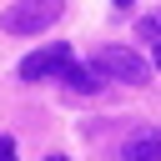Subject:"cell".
Returning <instances> with one entry per match:
<instances>
[{"label": "cell", "instance_id": "obj_1", "mask_svg": "<svg viewBox=\"0 0 161 161\" xmlns=\"http://www.w3.org/2000/svg\"><path fill=\"white\" fill-rule=\"evenodd\" d=\"M91 70L101 80H126V86H141L151 75V65L141 60V50H131V45H101L91 55Z\"/></svg>", "mask_w": 161, "mask_h": 161}, {"label": "cell", "instance_id": "obj_2", "mask_svg": "<svg viewBox=\"0 0 161 161\" xmlns=\"http://www.w3.org/2000/svg\"><path fill=\"white\" fill-rule=\"evenodd\" d=\"M60 10H65V0H15L0 15V30H10V35H40V30H50L60 20Z\"/></svg>", "mask_w": 161, "mask_h": 161}, {"label": "cell", "instance_id": "obj_3", "mask_svg": "<svg viewBox=\"0 0 161 161\" xmlns=\"http://www.w3.org/2000/svg\"><path fill=\"white\" fill-rule=\"evenodd\" d=\"M65 65H70V45H65V40H55V45H45V50L25 55L15 75H20V80H40V75H60Z\"/></svg>", "mask_w": 161, "mask_h": 161}, {"label": "cell", "instance_id": "obj_4", "mask_svg": "<svg viewBox=\"0 0 161 161\" xmlns=\"http://www.w3.org/2000/svg\"><path fill=\"white\" fill-rule=\"evenodd\" d=\"M121 161H161V126H141L126 136Z\"/></svg>", "mask_w": 161, "mask_h": 161}, {"label": "cell", "instance_id": "obj_5", "mask_svg": "<svg viewBox=\"0 0 161 161\" xmlns=\"http://www.w3.org/2000/svg\"><path fill=\"white\" fill-rule=\"evenodd\" d=\"M55 80H65V86H70V91H80V96H91V91L101 86V75H96L91 65H75V60H70V65H65Z\"/></svg>", "mask_w": 161, "mask_h": 161}, {"label": "cell", "instance_id": "obj_6", "mask_svg": "<svg viewBox=\"0 0 161 161\" xmlns=\"http://www.w3.org/2000/svg\"><path fill=\"white\" fill-rule=\"evenodd\" d=\"M141 40H156L161 45V10H151V15H141V30H136Z\"/></svg>", "mask_w": 161, "mask_h": 161}, {"label": "cell", "instance_id": "obj_7", "mask_svg": "<svg viewBox=\"0 0 161 161\" xmlns=\"http://www.w3.org/2000/svg\"><path fill=\"white\" fill-rule=\"evenodd\" d=\"M0 161H20V156H15V141H10V136H0Z\"/></svg>", "mask_w": 161, "mask_h": 161}, {"label": "cell", "instance_id": "obj_8", "mask_svg": "<svg viewBox=\"0 0 161 161\" xmlns=\"http://www.w3.org/2000/svg\"><path fill=\"white\" fill-rule=\"evenodd\" d=\"M116 5H121V10H131V5H136V0H116Z\"/></svg>", "mask_w": 161, "mask_h": 161}, {"label": "cell", "instance_id": "obj_9", "mask_svg": "<svg viewBox=\"0 0 161 161\" xmlns=\"http://www.w3.org/2000/svg\"><path fill=\"white\" fill-rule=\"evenodd\" d=\"M156 70H161V45H156Z\"/></svg>", "mask_w": 161, "mask_h": 161}, {"label": "cell", "instance_id": "obj_10", "mask_svg": "<svg viewBox=\"0 0 161 161\" xmlns=\"http://www.w3.org/2000/svg\"><path fill=\"white\" fill-rule=\"evenodd\" d=\"M45 161H65V156H45Z\"/></svg>", "mask_w": 161, "mask_h": 161}]
</instances>
